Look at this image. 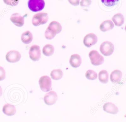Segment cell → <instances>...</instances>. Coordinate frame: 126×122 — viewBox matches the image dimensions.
I'll use <instances>...</instances> for the list:
<instances>
[{
    "label": "cell",
    "mask_w": 126,
    "mask_h": 122,
    "mask_svg": "<svg viewBox=\"0 0 126 122\" xmlns=\"http://www.w3.org/2000/svg\"><path fill=\"white\" fill-rule=\"evenodd\" d=\"M48 27L56 34L60 33L62 30V26L59 22L55 21L51 22L49 24Z\"/></svg>",
    "instance_id": "ac0fdd59"
},
{
    "label": "cell",
    "mask_w": 126,
    "mask_h": 122,
    "mask_svg": "<svg viewBox=\"0 0 126 122\" xmlns=\"http://www.w3.org/2000/svg\"><path fill=\"white\" fill-rule=\"evenodd\" d=\"M5 71L3 67L0 66V81L3 80L5 78Z\"/></svg>",
    "instance_id": "cb8c5ba5"
},
{
    "label": "cell",
    "mask_w": 126,
    "mask_h": 122,
    "mask_svg": "<svg viewBox=\"0 0 126 122\" xmlns=\"http://www.w3.org/2000/svg\"><path fill=\"white\" fill-rule=\"evenodd\" d=\"M58 99L57 93L54 91H51L46 93L44 97V101L46 104L52 105L56 103Z\"/></svg>",
    "instance_id": "9c48e42d"
},
{
    "label": "cell",
    "mask_w": 126,
    "mask_h": 122,
    "mask_svg": "<svg viewBox=\"0 0 126 122\" xmlns=\"http://www.w3.org/2000/svg\"><path fill=\"white\" fill-rule=\"evenodd\" d=\"M48 19L47 13L40 12L33 15L32 18V24L35 26L45 24Z\"/></svg>",
    "instance_id": "6da1fadb"
},
{
    "label": "cell",
    "mask_w": 126,
    "mask_h": 122,
    "mask_svg": "<svg viewBox=\"0 0 126 122\" xmlns=\"http://www.w3.org/2000/svg\"><path fill=\"white\" fill-rule=\"evenodd\" d=\"M112 20L116 26H121L124 24V17L121 13H118L116 14L112 17Z\"/></svg>",
    "instance_id": "2e32d148"
},
{
    "label": "cell",
    "mask_w": 126,
    "mask_h": 122,
    "mask_svg": "<svg viewBox=\"0 0 126 122\" xmlns=\"http://www.w3.org/2000/svg\"><path fill=\"white\" fill-rule=\"evenodd\" d=\"M2 89L1 87V86H0V96H1L2 95Z\"/></svg>",
    "instance_id": "83f0119b"
},
{
    "label": "cell",
    "mask_w": 126,
    "mask_h": 122,
    "mask_svg": "<svg viewBox=\"0 0 126 122\" xmlns=\"http://www.w3.org/2000/svg\"><path fill=\"white\" fill-rule=\"evenodd\" d=\"M103 109L107 113L112 114H116L118 113L119 110L118 107L112 102H106L103 106Z\"/></svg>",
    "instance_id": "8fae6325"
},
{
    "label": "cell",
    "mask_w": 126,
    "mask_h": 122,
    "mask_svg": "<svg viewBox=\"0 0 126 122\" xmlns=\"http://www.w3.org/2000/svg\"><path fill=\"white\" fill-rule=\"evenodd\" d=\"M91 63L94 65H99L104 62V58L96 50H92L89 54Z\"/></svg>",
    "instance_id": "7a4b0ae2"
},
{
    "label": "cell",
    "mask_w": 126,
    "mask_h": 122,
    "mask_svg": "<svg viewBox=\"0 0 126 122\" xmlns=\"http://www.w3.org/2000/svg\"><path fill=\"white\" fill-rule=\"evenodd\" d=\"M99 49L100 52L103 55L109 56L113 53L114 46L111 42L106 41L101 43Z\"/></svg>",
    "instance_id": "3957f363"
},
{
    "label": "cell",
    "mask_w": 126,
    "mask_h": 122,
    "mask_svg": "<svg viewBox=\"0 0 126 122\" xmlns=\"http://www.w3.org/2000/svg\"><path fill=\"white\" fill-rule=\"evenodd\" d=\"M122 77V72L118 69L113 71L110 74V80L113 83H119Z\"/></svg>",
    "instance_id": "5bb4252c"
},
{
    "label": "cell",
    "mask_w": 126,
    "mask_h": 122,
    "mask_svg": "<svg viewBox=\"0 0 126 122\" xmlns=\"http://www.w3.org/2000/svg\"><path fill=\"white\" fill-rule=\"evenodd\" d=\"M42 52L45 56H50L52 55L54 52V47L51 44H46L43 47Z\"/></svg>",
    "instance_id": "d6986e66"
},
{
    "label": "cell",
    "mask_w": 126,
    "mask_h": 122,
    "mask_svg": "<svg viewBox=\"0 0 126 122\" xmlns=\"http://www.w3.org/2000/svg\"><path fill=\"white\" fill-rule=\"evenodd\" d=\"M21 39L24 43L29 44L32 41V34L29 30L25 31L21 34Z\"/></svg>",
    "instance_id": "e0dca14e"
},
{
    "label": "cell",
    "mask_w": 126,
    "mask_h": 122,
    "mask_svg": "<svg viewBox=\"0 0 126 122\" xmlns=\"http://www.w3.org/2000/svg\"><path fill=\"white\" fill-rule=\"evenodd\" d=\"M56 33L51 30L48 27L45 31V37L48 39H52L56 35Z\"/></svg>",
    "instance_id": "603a6c76"
},
{
    "label": "cell",
    "mask_w": 126,
    "mask_h": 122,
    "mask_svg": "<svg viewBox=\"0 0 126 122\" xmlns=\"http://www.w3.org/2000/svg\"><path fill=\"white\" fill-rule=\"evenodd\" d=\"M82 62L81 58L80 55L78 54H73L70 56L69 59V63L71 66L74 68L79 67Z\"/></svg>",
    "instance_id": "4fadbf2b"
},
{
    "label": "cell",
    "mask_w": 126,
    "mask_h": 122,
    "mask_svg": "<svg viewBox=\"0 0 126 122\" xmlns=\"http://www.w3.org/2000/svg\"><path fill=\"white\" fill-rule=\"evenodd\" d=\"M2 112L6 115L11 116L15 114L16 109L13 105L7 103L3 105L2 107Z\"/></svg>",
    "instance_id": "7c38bea8"
},
{
    "label": "cell",
    "mask_w": 126,
    "mask_h": 122,
    "mask_svg": "<svg viewBox=\"0 0 126 122\" xmlns=\"http://www.w3.org/2000/svg\"><path fill=\"white\" fill-rule=\"evenodd\" d=\"M99 80L102 83L105 84L108 81V73L105 70H101L98 73Z\"/></svg>",
    "instance_id": "44dd1931"
},
{
    "label": "cell",
    "mask_w": 126,
    "mask_h": 122,
    "mask_svg": "<svg viewBox=\"0 0 126 122\" xmlns=\"http://www.w3.org/2000/svg\"><path fill=\"white\" fill-rule=\"evenodd\" d=\"M70 3H71L73 5H77L78 4H79V0H69L68 1Z\"/></svg>",
    "instance_id": "4316f807"
},
{
    "label": "cell",
    "mask_w": 126,
    "mask_h": 122,
    "mask_svg": "<svg viewBox=\"0 0 126 122\" xmlns=\"http://www.w3.org/2000/svg\"><path fill=\"white\" fill-rule=\"evenodd\" d=\"M85 76L88 79L93 80L97 78V74L94 71L90 69L86 72Z\"/></svg>",
    "instance_id": "7402d4cb"
},
{
    "label": "cell",
    "mask_w": 126,
    "mask_h": 122,
    "mask_svg": "<svg viewBox=\"0 0 126 122\" xmlns=\"http://www.w3.org/2000/svg\"><path fill=\"white\" fill-rule=\"evenodd\" d=\"M50 75L52 79L58 80L61 79L63 77V73L62 70L60 69H54L51 72Z\"/></svg>",
    "instance_id": "ffe728a7"
},
{
    "label": "cell",
    "mask_w": 126,
    "mask_h": 122,
    "mask_svg": "<svg viewBox=\"0 0 126 122\" xmlns=\"http://www.w3.org/2000/svg\"><path fill=\"white\" fill-rule=\"evenodd\" d=\"M114 24L110 20H107L102 22L99 26L100 30L102 31H106L114 28Z\"/></svg>",
    "instance_id": "9a60e30c"
},
{
    "label": "cell",
    "mask_w": 126,
    "mask_h": 122,
    "mask_svg": "<svg viewBox=\"0 0 126 122\" xmlns=\"http://www.w3.org/2000/svg\"><path fill=\"white\" fill-rule=\"evenodd\" d=\"M39 84L42 91L45 92H48L51 88V79L48 76H42L39 80Z\"/></svg>",
    "instance_id": "5b68a950"
},
{
    "label": "cell",
    "mask_w": 126,
    "mask_h": 122,
    "mask_svg": "<svg viewBox=\"0 0 126 122\" xmlns=\"http://www.w3.org/2000/svg\"><path fill=\"white\" fill-rule=\"evenodd\" d=\"M21 55L19 51L17 50H10L8 51L6 55L5 58L9 62H16L20 60Z\"/></svg>",
    "instance_id": "52a82bcc"
},
{
    "label": "cell",
    "mask_w": 126,
    "mask_h": 122,
    "mask_svg": "<svg viewBox=\"0 0 126 122\" xmlns=\"http://www.w3.org/2000/svg\"><path fill=\"white\" fill-rule=\"evenodd\" d=\"M91 3V0H81L80 2V5L82 6H87L89 5Z\"/></svg>",
    "instance_id": "484cf974"
},
{
    "label": "cell",
    "mask_w": 126,
    "mask_h": 122,
    "mask_svg": "<svg viewBox=\"0 0 126 122\" xmlns=\"http://www.w3.org/2000/svg\"><path fill=\"white\" fill-rule=\"evenodd\" d=\"M104 4L108 6H110L114 5L115 4V2H116V0H102L101 1Z\"/></svg>",
    "instance_id": "d4e9b609"
},
{
    "label": "cell",
    "mask_w": 126,
    "mask_h": 122,
    "mask_svg": "<svg viewBox=\"0 0 126 122\" xmlns=\"http://www.w3.org/2000/svg\"><path fill=\"white\" fill-rule=\"evenodd\" d=\"M29 56L33 61H37L39 60L41 57L40 47L36 45L32 46L29 50Z\"/></svg>",
    "instance_id": "8992f818"
},
{
    "label": "cell",
    "mask_w": 126,
    "mask_h": 122,
    "mask_svg": "<svg viewBox=\"0 0 126 122\" xmlns=\"http://www.w3.org/2000/svg\"><path fill=\"white\" fill-rule=\"evenodd\" d=\"M28 4L30 9L34 12L42 10L45 6L43 0H29Z\"/></svg>",
    "instance_id": "277c9868"
},
{
    "label": "cell",
    "mask_w": 126,
    "mask_h": 122,
    "mask_svg": "<svg viewBox=\"0 0 126 122\" xmlns=\"http://www.w3.org/2000/svg\"><path fill=\"white\" fill-rule=\"evenodd\" d=\"M11 21L18 27H22L24 24V18L18 13L12 14L10 18Z\"/></svg>",
    "instance_id": "30bf717a"
},
{
    "label": "cell",
    "mask_w": 126,
    "mask_h": 122,
    "mask_svg": "<svg viewBox=\"0 0 126 122\" xmlns=\"http://www.w3.org/2000/svg\"><path fill=\"white\" fill-rule=\"evenodd\" d=\"M97 41V36L93 33L87 34L85 35L83 39L84 44L87 47H90L91 46L94 45Z\"/></svg>",
    "instance_id": "ba28073f"
}]
</instances>
